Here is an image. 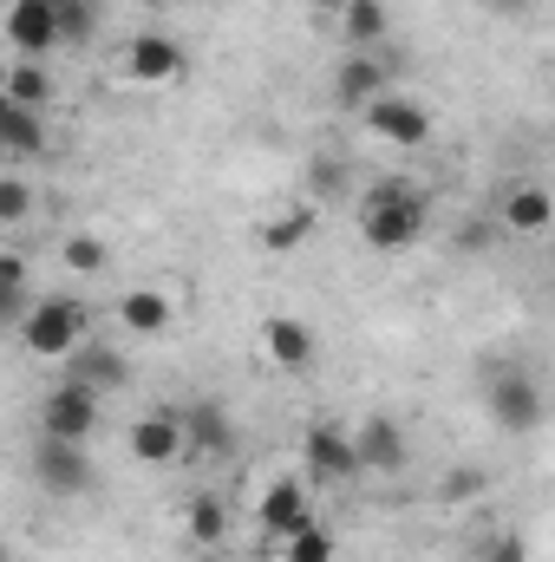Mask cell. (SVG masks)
Instances as JSON below:
<instances>
[{
    "mask_svg": "<svg viewBox=\"0 0 555 562\" xmlns=\"http://www.w3.org/2000/svg\"><path fill=\"white\" fill-rule=\"evenodd\" d=\"M0 99L33 105V112H53L59 79H53V66H46V59H13V66H7V92H0Z\"/></svg>",
    "mask_w": 555,
    "mask_h": 562,
    "instance_id": "cell-22",
    "label": "cell"
},
{
    "mask_svg": "<svg viewBox=\"0 0 555 562\" xmlns=\"http://www.w3.org/2000/svg\"><path fill=\"white\" fill-rule=\"evenodd\" d=\"M105 419V400L99 393H86V386H72V380H59L46 400H39V431L46 438H72V445H86L92 431Z\"/></svg>",
    "mask_w": 555,
    "mask_h": 562,
    "instance_id": "cell-9",
    "label": "cell"
},
{
    "mask_svg": "<svg viewBox=\"0 0 555 562\" xmlns=\"http://www.w3.org/2000/svg\"><path fill=\"white\" fill-rule=\"evenodd\" d=\"M59 269H66L72 281L112 276V243H105L99 229H66V243H59Z\"/></svg>",
    "mask_w": 555,
    "mask_h": 562,
    "instance_id": "cell-21",
    "label": "cell"
},
{
    "mask_svg": "<svg viewBox=\"0 0 555 562\" xmlns=\"http://www.w3.org/2000/svg\"><path fill=\"white\" fill-rule=\"evenodd\" d=\"M33 477H39V491H53V497H92V484H99L86 445H72V438H46V431L33 438Z\"/></svg>",
    "mask_w": 555,
    "mask_h": 562,
    "instance_id": "cell-5",
    "label": "cell"
},
{
    "mask_svg": "<svg viewBox=\"0 0 555 562\" xmlns=\"http://www.w3.org/2000/svg\"><path fill=\"white\" fill-rule=\"evenodd\" d=\"M86 327H92V307L79 294H39L33 314L13 327V340L33 353V360H72L86 347Z\"/></svg>",
    "mask_w": 555,
    "mask_h": 562,
    "instance_id": "cell-2",
    "label": "cell"
},
{
    "mask_svg": "<svg viewBox=\"0 0 555 562\" xmlns=\"http://www.w3.org/2000/svg\"><path fill=\"white\" fill-rule=\"evenodd\" d=\"M497 229L503 236H555V190L536 183V177L510 183L503 203H497Z\"/></svg>",
    "mask_w": 555,
    "mask_h": 562,
    "instance_id": "cell-13",
    "label": "cell"
},
{
    "mask_svg": "<svg viewBox=\"0 0 555 562\" xmlns=\"http://www.w3.org/2000/svg\"><path fill=\"white\" fill-rule=\"evenodd\" d=\"M393 92V66L380 59V46H347V59L333 66V99L347 112H366L373 99Z\"/></svg>",
    "mask_w": 555,
    "mask_h": 562,
    "instance_id": "cell-11",
    "label": "cell"
},
{
    "mask_svg": "<svg viewBox=\"0 0 555 562\" xmlns=\"http://www.w3.org/2000/svg\"><path fill=\"white\" fill-rule=\"evenodd\" d=\"M353 438H360V471H366V477H399V471H406V458H412L406 425L393 419V413L360 419V425H353Z\"/></svg>",
    "mask_w": 555,
    "mask_h": 562,
    "instance_id": "cell-15",
    "label": "cell"
},
{
    "mask_svg": "<svg viewBox=\"0 0 555 562\" xmlns=\"http://www.w3.org/2000/svg\"><path fill=\"white\" fill-rule=\"evenodd\" d=\"M112 321H118V334H132V340H163V334L177 327V288H163V281L125 288L118 307H112Z\"/></svg>",
    "mask_w": 555,
    "mask_h": 562,
    "instance_id": "cell-8",
    "label": "cell"
},
{
    "mask_svg": "<svg viewBox=\"0 0 555 562\" xmlns=\"http://www.w3.org/2000/svg\"><path fill=\"white\" fill-rule=\"evenodd\" d=\"M262 353L281 373H314L320 367V334L301 314H262Z\"/></svg>",
    "mask_w": 555,
    "mask_h": 562,
    "instance_id": "cell-14",
    "label": "cell"
},
{
    "mask_svg": "<svg viewBox=\"0 0 555 562\" xmlns=\"http://www.w3.org/2000/svg\"><path fill=\"white\" fill-rule=\"evenodd\" d=\"M183 530H190V543H223L229 537V510H223V497H190V510H183Z\"/></svg>",
    "mask_w": 555,
    "mask_h": 562,
    "instance_id": "cell-24",
    "label": "cell"
},
{
    "mask_svg": "<svg viewBox=\"0 0 555 562\" xmlns=\"http://www.w3.org/2000/svg\"><path fill=\"white\" fill-rule=\"evenodd\" d=\"M550 262H555V243H550Z\"/></svg>",
    "mask_w": 555,
    "mask_h": 562,
    "instance_id": "cell-31",
    "label": "cell"
},
{
    "mask_svg": "<svg viewBox=\"0 0 555 562\" xmlns=\"http://www.w3.org/2000/svg\"><path fill=\"white\" fill-rule=\"evenodd\" d=\"M424 223H431V203L418 196L412 183H399V177L373 183L366 203H360V243L373 256H406V249H418Z\"/></svg>",
    "mask_w": 555,
    "mask_h": 562,
    "instance_id": "cell-1",
    "label": "cell"
},
{
    "mask_svg": "<svg viewBox=\"0 0 555 562\" xmlns=\"http://www.w3.org/2000/svg\"><path fill=\"white\" fill-rule=\"evenodd\" d=\"M256 524H262V537L287 550L307 524H314V484L307 477H275L262 497H256Z\"/></svg>",
    "mask_w": 555,
    "mask_h": 562,
    "instance_id": "cell-7",
    "label": "cell"
},
{
    "mask_svg": "<svg viewBox=\"0 0 555 562\" xmlns=\"http://www.w3.org/2000/svg\"><path fill=\"white\" fill-rule=\"evenodd\" d=\"M340 33H347V46H380L393 33V7L386 0H340Z\"/></svg>",
    "mask_w": 555,
    "mask_h": 562,
    "instance_id": "cell-23",
    "label": "cell"
},
{
    "mask_svg": "<svg viewBox=\"0 0 555 562\" xmlns=\"http://www.w3.org/2000/svg\"><path fill=\"white\" fill-rule=\"evenodd\" d=\"M33 216V190L26 177H0V229H20Z\"/></svg>",
    "mask_w": 555,
    "mask_h": 562,
    "instance_id": "cell-27",
    "label": "cell"
},
{
    "mask_svg": "<svg viewBox=\"0 0 555 562\" xmlns=\"http://www.w3.org/2000/svg\"><path fill=\"white\" fill-rule=\"evenodd\" d=\"M477 562H530V550H523V537H517V530H497V537L477 550Z\"/></svg>",
    "mask_w": 555,
    "mask_h": 562,
    "instance_id": "cell-28",
    "label": "cell"
},
{
    "mask_svg": "<svg viewBox=\"0 0 555 562\" xmlns=\"http://www.w3.org/2000/svg\"><path fill=\"white\" fill-rule=\"evenodd\" d=\"M7 40H13V59H53L59 53L53 0H13L7 7Z\"/></svg>",
    "mask_w": 555,
    "mask_h": 562,
    "instance_id": "cell-16",
    "label": "cell"
},
{
    "mask_svg": "<svg viewBox=\"0 0 555 562\" xmlns=\"http://www.w3.org/2000/svg\"><path fill=\"white\" fill-rule=\"evenodd\" d=\"M183 431H190V451H196V458H229V451H236V425H229V413H223L216 400L183 406Z\"/></svg>",
    "mask_w": 555,
    "mask_h": 562,
    "instance_id": "cell-19",
    "label": "cell"
},
{
    "mask_svg": "<svg viewBox=\"0 0 555 562\" xmlns=\"http://www.w3.org/2000/svg\"><path fill=\"white\" fill-rule=\"evenodd\" d=\"M484 413H490L497 431L530 438V431H543V419H550V393H543V380L530 367H490L484 373Z\"/></svg>",
    "mask_w": 555,
    "mask_h": 562,
    "instance_id": "cell-3",
    "label": "cell"
},
{
    "mask_svg": "<svg viewBox=\"0 0 555 562\" xmlns=\"http://www.w3.org/2000/svg\"><path fill=\"white\" fill-rule=\"evenodd\" d=\"M53 20H59V46H86L99 33V0H53Z\"/></svg>",
    "mask_w": 555,
    "mask_h": 562,
    "instance_id": "cell-25",
    "label": "cell"
},
{
    "mask_svg": "<svg viewBox=\"0 0 555 562\" xmlns=\"http://www.w3.org/2000/svg\"><path fill=\"white\" fill-rule=\"evenodd\" d=\"M477 491H484V471H451L438 497H451V504H457V497H477Z\"/></svg>",
    "mask_w": 555,
    "mask_h": 562,
    "instance_id": "cell-29",
    "label": "cell"
},
{
    "mask_svg": "<svg viewBox=\"0 0 555 562\" xmlns=\"http://www.w3.org/2000/svg\"><path fill=\"white\" fill-rule=\"evenodd\" d=\"M125 451H132L138 464H150V471H170L177 458H190L183 413H144V419H132V431H125Z\"/></svg>",
    "mask_w": 555,
    "mask_h": 562,
    "instance_id": "cell-12",
    "label": "cell"
},
{
    "mask_svg": "<svg viewBox=\"0 0 555 562\" xmlns=\"http://www.w3.org/2000/svg\"><path fill=\"white\" fill-rule=\"evenodd\" d=\"M0 144H7V157H13V164H26V157H46V150H53L46 112H33V105H13V99H0Z\"/></svg>",
    "mask_w": 555,
    "mask_h": 562,
    "instance_id": "cell-18",
    "label": "cell"
},
{
    "mask_svg": "<svg viewBox=\"0 0 555 562\" xmlns=\"http://www.w3.org/2000/svg\"><path fill=\"white\" fill-rule=\"evenodd\" d=\"M301 477L320 491V484H353V477H366L360 471V438H353V425L340 419H314L301 431Z\"/></svg>",
    "mask_w": 555,
    "mask_h": 562,
    "instance_id": "cell-4",
    "label": "cell"
},
{
    "mask_svg": "<svg viewBox=\"0 0 555 562\" xmlns=\"http://www.w3.org/2000/svg\"><path fill=\"white\" fill-rule=\"evenodd\" d=\"M118 72H125L132 86H177V79L190 72V53H183V40H170V33H157V26H144V33L125 40Z\"/></svg>",
    "mask_w": 555,
    "mask_h": 562,
    "instance_id": "cell-6",
    "label": "cell"
},
{
    "mask_svg": "<svg viewBox=\"0 0 555 562\" xmlns=\"http://www.w3.org/2000/svg\"><path fill=\"white\" fill-rule=\"evenodd\" d=\"M333 550H340V543H333V530H327V524H307V530L281 550V562H333Z\"/></svg>",
    "mask_w": 555,
    "mask_h": 562,
    "instance_id": "cell-26",
    "label": "cell"
},
{
    "mask_svg": "<svg viewBox=\"0 0 555 562\" xmlns=\"http://www.w3.org/2000/svg\"><path fill=\"white\" fill-rule=\"evenodd\" d=\"M66 380H72V386H86V393H99V400H112V393H125L132 367H125V353H118V347L86 340V347L66 360Z\"/></svg>",
    "mask_w": 555,
    "mask_h": 562,
    "instance_id": "cell-17",
    "label": "cell"
},
{
    "mask_svg": "<svg viewBox=\"0 0 555 562\" xmlns=\"http://www.w3.org/2000/svg\"><path fill=\"white\" fill-rule=\"evenodd\" d=\"M360 119H366V138L393 144V150H424V144H431V112H424L418 99H406V92L373 99Z\"/></svg>",
    "mask_w": 555,
    "mask_h": 562,
    "instance_id": "cell-10",
    "label": "cell"
},
{
    "mask_svg": "<svg viewBox=\"0 0 555 562\" xmlns=\"http://www.w3.org/2000/svg\"><path fill=\"white\" fill-rule=\"evenodd\" d=\"M144 7H170V0H144Z\"/></svg>",
    "mask_w": 555,
    "mask_h": 562,
    "instance_id": "cell-30",
    "label": "cell"
},
{
    "mask_svg": "<svg viewBox=\"0 0 555 562\" xmlns=\"http://www.w3.org/2000/svg\"><path fill=\"white\" fill-rule=\"evenodd\" d=\"M314 223H320L314 203H287V210H275V216L256 229V243H262V256H294V249L314 236Z\"/></svg>",
    "mask_w": 555,
    "mask_h": 562,
    "instance_id": "cell-20",
    "label": "cell"
}]
</instances>
